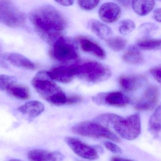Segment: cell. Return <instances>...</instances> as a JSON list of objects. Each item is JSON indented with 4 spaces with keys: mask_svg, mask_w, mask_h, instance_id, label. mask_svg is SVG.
I'll list each match as a JSON object with an SVG mask.
<instances>
[{
    "mask_svg": "<svg viewBox=\"0 0 161 161\" xmlns=\"http://www.w3.org/2000/svg\"><path fill=\"white\" fill-rule=\"evenodd\" d=\"M66 143L77 155L87 160H96L99 155L97 151L92 147L86 145L75 137H66Z\"/></svg>",
    "mask_w": 161,
    "mask_h": 161,
    "instance_id": "obj_10",
    "label": "cell"
},
{
    "mask_svg": "<svg viewBox=\"0 0 161 161\" xmlns=\"http://www.w3.org/2000/svg\"><path fill=\"white\" fill-rule=\"evenodd\" d=\"M28 158L31 161H60L63 155L58 152H51L43 149H33L28 153Z\"/></svg>",
    "mask_w": 161,
    "mask_h": 161,
    "instance_id": "obj_15",
    "label": "cell"
},
{
    "mask_svg": "<svg viewBox=\"0 0 161 161\" xmlns=\"http://www.w3.org/2000/svg\"><path fill=\"white\" fill-rule=\"evenodd\" d=\"M149 130L151 133L157 136L161 130V107L158 106L150 118Z\"/></svg>",
    "mask_w": 161,
    "mask_h": 161,
    "instance_id": "obj_22",
    "label": "cell"
},
{
    "mask_svg": "<svg viewBox=\"0 0 161 161\" xmlns=\"http://www.w3.org/2000/svg\"><path fill=\"white\" fill-rule=\"evenodd\" d=\"M82 100L81 98L79 96H73L68 97L67 104H75L78 103Z\"/></svg>",
    "mask_w": 161,
    "mask_h": 161,
    "instance_id": "obj_31",
    "label": "cell"
},
{
    "mask_svg": "<svg viewBox=\"0 0 161 161\" xmlns=\"http://www.w3.org/2000/svg\"><path fill=\"white\" fill-rule=\"evenodd\" d=\"M155 6L154 1H134L132 2V7L138 15L148 14Z\"/></svg>",
    "mask_w": 161,
    "mask_h": 161,
    "instance_id": "obj_19",
    "label": "cell"
},
{
    "mask_svg": "<svg viewBox=\"0 0 161 161\" xmlns=\"http://www.w3.org/2000/svg\"><path fill=\"white\" fill-rule=\"evenodd\" d=\"M99 1H79L78 3L81 9L86 11H90L95 9L98 4Z\"/></svg>",
    "mask_w": 161,
    "mask_h": 161,
    "instance_id": "obj_27",
    "label": "cell"
},
{
    "mask_svg": "<svg viewBox=\"0 0 161 161\" xmlns=\"http://www.w3.org/2000/svg\"><path fill=\"white\" fill-rule=\"evenodd\" d=\"M111 161H133L131 160H128L124 158H120V157H113Z\"/></svg>",
    "mask_w": 161,
    "mask_h": 161,
    "instance_id": "obj_34",
    "label": "cell"
},
{
    "mask_svg": "<svg viewBox=\"0 0 161 161\" xmlns=\"http://www.w3.org/2000/svg\"><path fill=\"white\" fill-rule=\"evenodd\" d=\"M9 161H22L21 160H19V159H11Z\"/></svg>",
    "mask_w": 161,
    "mask_h": 161,
    "instance_id": "obj_36",
    "label": "cell"
},
{
    "mask_svg": "<svg viewBox=\"0 0 161 161\" xmlns=\"http://www.w3.org/2000/svg\"><path fill=\"white\" fill-rule=\"evenodd\" d=\"M139 48L144 50H157L161 48V40L151 38H143L137 42Z\"/></svg>",
    "mask_w": 161,
    "mask_h": 161,
    "instance_id": "obj_23",
    "label": "cell"
},
{
    "mask_svg": "<svg viewBox=\"0 0 161 161\" xmlns=\"http://www.w3.org/2000/svg\"><path fill=\"white\" fill-rule=\"evenodd\" d=\"M45 110V106L42 103L37 101L29 102L19 107L18 110L23 114L30 118H35L41 114Z\"/></svg>",
    "mask_w": 161,
    "mask_h": 161,
    "instance_id": "obj_16",
    "label": "cell"
},
{
    "mask_svg": "<svg viewBox=\"0 0 161 161\" xmlns=\"http://www.w3.org/2000/svg\"><path fill=\"white\" fill-rule=\"evenodd\" d=\"M29 18L38 35L49 44H53L61 37L67 26L65 18L51 5L34 9Z\"/></svg>",
    "mask_w": 161,
    "mask_h": 161,
    "instance_id": "obj_1",
    "label": "cell"
},
{
    "mask_svg": "<svg viewBox=\"0 0 161 161\" xmlns=\"http://www.w3.org/2000/svg\"><path fill=\"white\" fill-rule=\"evenodd\" d=\"M75 77L89 83L104 81L111 77L110 69L98 62H89L80 65H74Z\"/></svg>",
    "mask_w": 161,
    "mask_h": 161,
    "instance_id": "obj_4",
    "label": "cell"
},
{
    "mask_svg": "<svg viewBox=\"0 0 161 161\" xmlns=\"http://www.w3.org/2000/svg\"><path fill=\"white\" fill-rule=\"evenodd\" d=\"M106 42L108 47L115 52L123 50L126 48L127 45V40L120 36H112L106 40Z\"/></svg>",
    "mask_w": 161,
    "mask_h": 161,
    "instance_id": "obj_24",
    "label": "cell"
},
{
    "mask_svg": "<svg viewBox=\"0 0 161 161\" xmlns=\"http://www.w3.org/2000/svg\"><path fill=\"white\" fill-rule=\"evenodd\" d=\"M7 59L12 64L17 67L28 69H35V64L22 54L17 53H10L7 55Z\"/></svg>",
    "mask_w": 161,
    "mask_h": 161,
    "instance_id": "obj_17",
    "label": "cell"
},
{
    "mask_svg": "<svg viewBox=\"0 0 161 161\" xmlns=\"http://www.w3.org/2000/svg\"><path fill=\"white\" fill-rule=\"evenodd\" d=\"M51 54L55 60L63 62L76 60L79 57L74 41L64 36H61L53 43Z\"/></svg>",
    "mask_w": 161,
    "mask_h": 161,
    "instance_id": "obj_7",
    "label": "cell"
},
{
    "mask_svg": "<svg viewBox=\"0 0 161 161\" xmlns=\"http://www.w3.org/2000/svg\"><path fill=\"white\" fill-rule=\"evenodd\" d=\"M77 40L83 51L92 54L99 59H105L106 57L105 51L96 42L84 36H79Z\"/></svg>",
    "mask_w": 161,
    "mask_h": 161,
    "instance_id": "obj_14",
    "label": "cell"
},
{
    "mask_svg": "<svg viewBox=\"0 0 161 161\" xmlns=\"http://www.w3.org/2000/svg\"><path fill=\"white\" fill-rule=\"evenodd\" d=\"M57 3H59L61 5H63L64 6H69L73 4L74 1H56Z\"/></svg>",
    "mask_w": 161,
    "mask_h": 161,
    "instance_id": "obj_33",
    "label": "cell"
},
{
    "mask_svg": "<svg viewBox=\"0 0 161 161\" xmlns=\"http://www.w3.org/2000/svg\"><path fill=\"white\" fill-rule=\"evenodd\" d=\"M122 60L128 64H137L142 63L143 56L138 49L131 47L125 52L122 56Z\"/></svg>",
    "mask_w": 161,
    "mask_h": 161,
    "instance_id": "obj_20",
    "label": "cell"
},
{
    "mask_svg": "<svg viewBox=\"0 0 161 161\" xmlns=\"http://www.w3.org/2000/svg\"><path fill=\"white\" fill-rule=\"evenodd\" d=\"M47 74L51 80L62 83H68L75 77L74 65L56 67L47 71Z\"/></svg>",
    "mask_w": 161,
    "mask_h": 161,
    "instance_id": "obj_11",
    "label": "cell"
},
{
    "mask_svg": "<svg viewBox=\"0 0 161 161\" xmlns=\"http://www.w3.org/2000/svg\"><path fill=\"white\" fill-rule=\"evenodd\" d=\"M17 79L14 76L0 75V91H4L17 82Z\"/></svg>",
    "mask_w": 161,
    "mask_h": 161,
    "instance_id": "obj_25",
    "label": "cell"
},
{
    "mask_svg": "<svg viewBox=\"0 0 161 161\" xmlns=\"http://www.w3.org/2000/svg\"><path fill=\"white\" fill-rule=\"evenodd\" d=\"M73 133L82 136L95 138H105L115 142L120 141L119 137L101 124L91 121L80 122L73 126Z\"/></svg>",
    "mask_w": 161,
    "mask_h": 161,
    "instance_id": "obj_5",
    "label": "cell"
},
{
    "mask_svg": "<svg viewBox=\"0 0 161 161\" xmlns=\"http://www.w3.org/2000/svg\"><path fill=\"white\" fill-rule=\"evenodd\" d=\"M121 11L118 4L114 3H106L102 5L99 10L101 19L106 23H113L120 18Z\"/></svg>",
    "mask_w": 161,
    "mask_h": 161,
    "instance_id": "obj_12",
    "label": "cell"
},
{
    "mask_svg": "<svg viewBox=\"0 0 161 161\" xmlns=\"http://www.w3.org/2000/svg\"><path fill=\"white\" fill-rule=\"evenodd\" d=\"M119 3H120L121 5L123 6H125V7H128L129 5H130V1H119Z\"/></svg>",
    "mask_w": 161,
    "mask_h": 161,
    "instance_id": "obj_35",
    "label": "cell"
},
{
    "mask_svg": "<svg viewBox=\"0 0 161 161\" xmlns=\"http://www.w3.org/2000/svg\"><path fill=\"white\" fill-rule=\"evenodd\" d=\"M104 145L106 148L108 149L109 150L114 153H121L122 152L121 149L117 145H115L112 142L106 141L104 142Z\"/></svg>",
    "mask_w": 161,
    "mask_h": 161,
    "instance_id": "obj_28",
    "label": "cell"
},
{
    "mask_svg": "<svg viewBox=\"0 0 161 161\" xmlns=\"http://www.w3.org/2000/svg\"><path fill=\"white\" fill-rule=\"evenodd\" d=\"M8 93L13 97L20 100H26L30 97L29 88L25 86L17 84L10 86L7 90Z\"/></svg>",
    "mask_w": 161,
    "mask_h": 161,
    "instance_id": "obj_21",
    "label": "cell"
},
{
    "mask_svg": "<svg viewBox=\"0 0 161 161\" xmlns=\"http://www.w3.org/2000/svg\"><path fill=\"white\" fill-rule=\"evenodd\" d=\"M32 84L38 94L53 105L66 104L68 97L64 92L49 78L47 71H39L32 81Z\"/></svg>",
    "mask_w": 161,
    "mask_h": 161,
    "instance_id": "obj_3",
    "label": "cell"
},
{
    "mask_svg": "<svg viewBox=\"0 0 161 161\" xmlns=\"http://www.w3.org/2000/svg\"><path fill=\"white\" fill-rule=\"evenodd\" d=\"M157 26L152 23H146L143 24L140 27L141 31L146 33H150V32L153 31L154 30H157Z\"/></svg>",
    "mask_w": 161,
    "mask_h": 161,
    "instance_id": "obj_30",
    "label": "cell"
},
{
    "mask_svg": "<svg viewBox=\"0 0 161 161\" xmlns=\"http://www.w3.org/2000/svg\"><path fill=\"white\" fill-rule=\"evenodd\" d=\"M147 79L144 75L121 76L119 79L120 86L124 90L131 91L137 90L145 85Z\"/></svg>",
    "mask_w": 161,
    "mask_h": 161,
    "instance_id": "obj_13",
    "label": "cell"
},
{
    "mask_svg": "<svg viewBox=\"0 0 161 161\" xmlns=\"http://www.w3.org/2000/svg\"><path fill=\"white\" fill-rule=\"evenodd\" d=\"M92 99L97 104L116 107H123L130 103L129 97L119 91L98 93Z\"/></svg>",
    "mask_w": 161,
    "mask_h": 161,
    "instance_id": "obj_8",
    "label": "cell"
},
{
    "mask_svg": "<svg viewBox=\"0 0 161 161\" xmlns=\"http://www.w3.org/2000/svg\"><path fill=\"white\" fill-rule=\"evenodd\" d=\"M149 72L157 82H161V68L160 66L151 69Z\"/></svg>",
    "mask_w": 161,
    "mask_h": 161,
    "instance_id": "obj_29",
    "label": "cell"
},
{
    "mask_svg": "<svg viewBox=\"0 0 161 161\" xmlns=\"http://www.w3.org/2000/svg\"><path fill=\"white\" fill-rule=\"evenodd\" d=\"M159 96V88L155 86H150L145 90L142 97L136 103L135 109L139 111L153 110L158 103Z\"/></svg>",
    "mask_w": 161,
    "mask_h": 161,
    "instance_id": "obj_9",
    "label": "cell"
},
{
    "mask_svg": "<svg viewBox=\"0 0 161 161\" xmlns=\"http://www.w3.org/2000/svg\"><path fill=\"white\" fill-rule=\"evenodd\" d=\"M0 21L10 28H21L26 25V17L24 13L13 3L0 1Z\"/></svg>",
    "mask_w": 161,
    "mask_h": 161,
    "instance_id": "obj_6",
    "label": "cell"
},
{
    "mask_svg": "<svg viewBox=\"0 0 161 161\" xmlns=\"http://www.w3.org/2000/svg\"><path fill=\"white\" fill-rule=\"evenodd\" d=\"M92 31L102 40H106L112 37L113 31L107 25L97 20H93L91 23Z\"/></svg>",
    "mask_w": 161,
    "mask_h": 161,
    "instance_id": "obj_18",
    "label": "cell"
},
{
    "mask_svg": "<svg viewBox=\"0 0 161 161\" xmlns=\"http://www.w3.org/2000/svg\"><path fill=\"white\" fill-rule=\"evenodd\" d=\"M96 120L112 126L120 136L127 140L136 139L141 133V119L138 114L125 118L115 114H103L97 117Z\"/></svg>",
    "mask_w": 161,
    "mask_h": 161,
    "instance_id": "obj_2",
    "label": "cell"
},
{
    "mask_svg": "<svg viewBox=\"0 0 161 161\" xmlns=\"http://www.w3.org/2000/svg\"><path fill=\"white\" fill-rule=\"evenodd\" d=\"M135 27V24L133 21L131 19H125L120 22L119 31L121 34L128 35L132 32Z\"/></svg>",
    "mask_w": 161,
    "mask_h": 161,
    "instance_id": "obj_26",
    "label": "cell"
},
{
    "mask_svg": "<svg viewBox=\"0 0 161 161\" xmlns=\"http://www.w3.org/2000/svg\"><path fill=\"white\" fill-rule=\"evenodd\" d=\"M153 18L158 22H161V9L158 8L154 10L153 13Z\"/></svg>",
    "mask_w": 161,
    "mask_h": 161,
    "instance_id": "obj_32",
    "label": "cell"
}]
</instances>
